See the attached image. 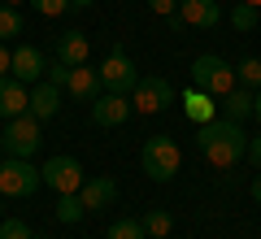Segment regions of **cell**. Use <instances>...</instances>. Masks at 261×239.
Returning <instances> with one entry per match:
<instances>
[{
    "mask_svg": "<svg viewBox=\"0 0 261 239\" xmlns=\"http://www.w3.org/2000/svg\"><path fill=\"white\" fill-rule=\"evenodd\" d=\"M196 144H200V156H205L214 170H235V161L248 152V135H244L240 122H231V118H214V122H205Z\"/></svg>",
    "mask_w": 261,
    "mask_h": 239,
    "instance_id": "cell-1",
    "label": "cell"
},
{
    "mask_svg": "<svg viewBox=\"0 0 261 239\" xmlns=\"http://www.w3.org/2000/svg\"><path fill=\"white\" fill-rule=\"evenodd\" d=\"M140 166H144V174H148L152 183H170V178L178 174V166H183V148L170 135H152V139H144V148H140Z\"/></svg>",
    "mask_w": 261,
    "mask_h": 239,
    "instance_id": "cell-2",
    "label": "cell"
},
{
    "mask_svg": "<svg viewBox=\"0 0 261 239\" xmlns=\"http://www.w3.org/2000/svg\"><path fill=\"white\" fill-rule=\"evenodd\" d=\"M235 83H240V78H235V65H231V61H222V57L205 52V57H196V61H192V87L209 92L214 100H222V96L231 92Z\"/></svg>",
    "mask_w": 261,
    "mask_h": 239,
    "instance_id": "cell-3",
    "label": "cell"
},
{
    "mask_svg": "<svg viewBox=\"0 0 261 239\" xmlns=\"http://www.w3.org/2000/svg\"><path fill=\"white\" fill-rule=\"evenodd\" d=\"M39 187H44L39 166H31L27 156H5V161H0V196L22 200V196H35Z\"/></svg>",
    "mask_w": 261,
    "mask_h": 239,
    "instance_id": "cell-4",
    "label": "cell"
},
{
    "mask_svg": "<svg viewBox=\"0 0 261 239\" xmlns=\"http://www.w3.org/2000/svg\"><path fill=\"white\" fill-rule=\"evenodd\" d=\"M0 144H5V152L9 156H35L39 144H44V135H39V118L35 113H22V118H9V126L0 130Z\"/></svg>",
    "mask_w": 261,
    "mask_h": 239,
    "instance_id": "cell-5",
    "label": "cell"
},
{
    "mask_svg": "<svg viewBox=\"0 0 261 239\" xmlns=\"http://www.w3.org/2000/svg\"><path fill=\"white\" fill-rule=\"evenodd\" d=\"M96 74H100V87H105V92H122V96H130V92H135V83H140V70H135V61H130L122 48H113V52L100 61V70H96Z\"/></svg>",
    "mask_w": 261,
    "mask_h": 239,
    "instance_id": "cell-6",
    "label": "cell"
},
{
    "mask_svg": "<svg viewBox=\"0 0 261 239\" xmlns=\"http://www.w3.org/2000/svg\"><path fill=\"white\" fill-rule=\"evenodd\" d=\"M39 178H44V187H53L57 196H70V192H79V187L87 183L83 166H79L74 156H53V161H44V166H39Z\"/></svg>",
    "mask_w": 261,
    "mask_h": 239,
    "instance_id": "cell-7",
    "label": "cell"
},
{
    "mask_svg": "<svg viewBox=\"0 0 261 239\" xmlns=\"http://www.w3.org/2000/svg\"><path fill=\"white\" fill-rule=\"evenodd\" d=\"M178 100V92L170 87V78H140L135 83V92H130V109L135 113H161L166 104H174Z\"/></svg>",
    "mask_w": 261,
    "mask_h": 239,
    "instance_id": "cell-8",
    "label": "cell"
},
{
    "mask_svg": "<svg viewBox=\"0 0 261 239\" xmlns=\"http://www.w3.org/2000/svg\"><path fill=\"white\" fill-rule=\"evenodd\" d=\"M130 118V96L122 92H100L92 100V122L96 126H122V122Z\"/></svg>",
    "mask_w": 261,
    "mask_h": 239,
    "instance_id": "cell-9",
    "label": "cell"
},
{
    "mask_svg": "<svg viewBox=\"0 0 261 239\" xmlns=\"http://www.w3.org/2000/svg\"><path fill=\"white\" fill-rule=\"evenodd\" d=\"M44 52L39 48H31V44H22V48H13V65H9V78H18V83H39L44 78Z\"/></svg>",
    "mask_w": 261,
    "mask_h": 239,
    "instance_id": "cell-10",
    "label": "cell"
},
{
    "mask_svg": "<svg viewBox=\"0 0 261 239\" xmlns=\"http://www.w3.org/2000/svg\"><path fill=\"white\" fill-rule=\"evenodd\" d=\"M178 22L183 26H218L222 22V9H218V0H178Z\"/></svg>",
    "mask_w": 261,
    "mask_h": 239,
    "instance_id": "cell-11",
    "label": "cell"
},
{
    "mask_svg": "<svg viewBox=\"0 0 261 239\" xmlns=\"http://www.w3.org/2000/svg\"><path fill=\"white\" fill-rule=\"evenodd\" d=\"M178 104H183L187 122H196V126H205V122L218 118V100H214L209 92H200V87H187V92L178 96Z\"/></svg>",
    "mask_w": 261,
    "mask_h": 239,
    "instance_id": "cell-12",
    "label": "cell"
},
{
    "mask_svg": "<svg viewBox=\"0 0 261 239\" xmlns=\"http://www.w3.org/2000/svg\"><path fill=\"white\" fill-rule=\"evenodd\" d=\"M96 87H100V74L92 70V65H70V74H65V92L74 96V100H83V104H92L96 96Z\"/></svg>",
    "mask_w": 261,
    "mask_h": 239,
    "instance_id": "cell-13",
    "label": "cell"
},
{
    "mask_svg": "<svg viewBox=\"0 0 261 239\" xmlns=\"http://www.w3.org/2000/svg\"><path fill=\"white\" fill-rule=\"evenodd\" d=\"M92 44H87V31H65L57 35V61L61 65H87Z\"/></svg>",
    "mask_w": 261,
    "mask_h": 239,
    "instance_id": "cell-14",
    "label": "cell"
},
{
    "mask_svg": "<svg viewBox=\"0 0 261 239\" xmlns=\"http://www.w3.org/2000/svg\"><path fill=\"white\" fill-rule=\"evenodd\" d=\"M252 104H257V92L252 87H244V83H235L231 92L222 96V118H231V122H244V118H252Z\"/></svg>",
    "mask_w": 261,
    "mask_h": 239,
    "instance_id": "cell-15",
    "label": "cell"
},
{
    "mask_svg": "<svg viewBox=\"0 0 261 239\" xmlns=\"http://www.w3.org/2000/svg\"><path fill=\"white\" fill-rule=\"evenodd\" d=\"M79 200H83V209H109L118 200V183L113 178H87L79 187Z\"/></svg>",
    "mask_w": 261,
    "mask_h": 239,
    "instance_id": "cell-16",
    "label": "cell"
},
{
    "mask_svg": "<svg viewBox=\"0 0 261 239\" xmlns=\"http://www.w3.org/2000/svg\"><path fill=\"white\" fill-rule=\"evenodd\" d=\"M22 113H31V92H27V83L5 78V92H0V118H22Z\"/></svg>",
    "mask_w": 261,
    "mask_h": 239,
    "instance_id": "cell-17",
    "label": "cell"
},
{
    "mask_svg": "<svg viewBox=\"0 0 261 239\" xmlns=\"http://www.w3.org/2000/svg\"><path fill=\"white\" fill-rule=\"evenodd\" d=\"M57 109H61V87H53L48 78L31 87V113H35L39 122H44V118H53Z\"/></svg>",
    "mask_w": 261,
    "mask_h": 239,
    "instance_id": "cell-18",
    "label": "cell"
},
{
    "mask_svg": "<svg viewBox=\"0 0 261 239\" xmlns=\"http://www.w3.org/2000/svg\"><path fill=\"white\" fill-rule=\"evenodd\" d=\"M140 222H144V230H148V239H170V230H174V218H170L166 209H148Z\"/></svg>",
    "mask_w": 261,
    "mask_h": 239,
    "instance_id": "cell-19",
    "label": "cell"
},
{
    "mask_svg": "<svg viewBox=\"0 0 261 239\" xmlns=\"http://www.w3.org/2000/svg\"><path fill=\"white\" fill-rule=\"evenodd\" d=\"M83 200H79V192L70 196H57V222H65V226H74V222H83Z\"/></svg>",
    "mask_w": 261,
    "mask_h": 239,
    "instance_id": "cell-20",
    "label": "cell"
},
{
    "mask_svg": "<svg viewBox=\"0 0 261 239\" xmlns=\"http://www.w3.org/2000/svg\"><path fill=\"white\" fill-rule=\"evenodd\" d=\"M105 239H148V230H144V222L140 218H118L109 226V235Z\"/></svg>",
    "mask_w": 261,
    "mask_h": 239,
    "instance_id": "cell-21",
    "label": "cell"
},
{
    "mask_svg": "<svg viewBox=\"0 0 261 239\" xmlns=\"http://www.w3.org/2000/svg\"><path fill=\"white\" fill-rule=\"evenodd\" d=\"M235 78H240L244 87H257L261 92V57H248V61L235 65Z\"/></svg>",
    "mask_w": 261,
    "mask_h": 239,
    "instance_id": "cell-22",
    "label": "cell"
},
{
    "mask_svg": "<svg viewBox=\"0 0 261 239\" xmlns=\"http://www.w3.org/2000/svg\"><path fill=\"white\" fill-rule=\"evenodd\" d=\"M22 35V13L13 5H0V39H13Z\"/></svg>",
    "mask_w": 261,
    "mask_h": 239,
    "instance_id": "cell-23",
    "label": "cell"
},
{
    "mask_svg": "<svg viewBox=\"0 0 261 239\" xmlns=\"http://www.w3.org/2000/svg\"><path fill=\"white\" fill-rule=\"evenodd\" d=\"M231 22H235V31H252V26H257V9H252V5H244V0H240V5H235V13H231Z\"/></svg>",
    "mask_w": 261,
    "mask_h": 239,
    "instance_id": "cell-24",
    "label": "cell"
},
{
    "mask_svg": "<svg viewBox=\"0 0 261 239\" xmlns=\"http://www.w3.org/2000/svg\"><path fill=\"white\" fill-rule=\"evenodd\" d=\"M0 239H35V235H31V226L22 218H5L0 222Z\"/></svg>",
    "mask_w": 261,
    "mask_h": 239,
    "instance_id": "cell-25",
    "label": "cell"
},
{
    "mask_svg": "<svg viewBox=\"0 0 261 239\" xmlns=\"http://www.w3.org/2000/svg\"><path fill=\"white\" fill-rule=\"evenodd\" d=\"M35 5V13H44V18H61L65 9H70V0H31Z\"/></svg>",
    "mask_w": 261,
    "mask_h": 239,
    "instance_id": "cell-26",
    "label": "cell"
},
{
    "mask_svg": "<svg viewBox=\"0 0 261 239\" xmlns=\"http://www.w3.org/2000/svg\"><path fill=\"white\" fill-rule=\"evenodd\" d=\"M65 74H70V65H61V61H53V65H44V78L53 87H65Z\"/></svg>",
    "mask_w": 261,
    "mask_h": 239,
    "instance_id": "cell-27",
    "label": "cell"
},
{
    "mask_svg": "<svg viewBox=\"0 0 261 239\" xmlns=\"http://www.w3.org/2000/svg\"><path fill=\"white\" fill-rule=\"evenodd\" d=\"M148 9L161 13V18H170V13H178V0H148Z\"/></svg>",
    "mask_w": 261,
    "mask_h": 239,
    "instance_id": "cell-28",
    "label": "cell"
},
{
    "mask_svg": "<svg viewBox=\"0 0 261 239\" xmlns=\"http://www.w3.org/2000/svg\"><path fill=\"white\" fill-rule=\"evenodd\" d=\"M9 65H13V52L5 48V39H0V78H9Z\"/></svg>",
    "mask_w": 261,
    "mask_h": 239,
    "instance_id": "cell-29",
    "label": "cell"
},
{
    "mask_svg": "<svg viewBox=\"0 0 261 239\" xmlns=\"http://www.w3.org/2000/svg\"><path fill=\"white\" fill-rule=\"evenodd\" d=\"M244 156H252V166L261 170V139H248V152H244Z\"/></svg>",
    "mask_w": 261,
    "mask_h": 239,
    "instance_id": "cell-30",
    "label": "cell"
},
{
    "mask_svg": "<svg viewBox=\"0 0 261 239\" xmlns=\"http://www.w3.org/2000/svg\"><path fill=\"white\" fill-rule=\"evenodd\" d=\"M96 0H70V9H92Z\"/></svg>",
    "mask_w": 261,
    "mask_h": 239,
    "instance_id": "cell-31",
    "label": "cell"
},
{
    "mask_svg": "<svg viewBox=\"0 0 261 239\" xmlns=\"http://www.w3.org/2000/svg\"><path fill=\"white\" fill-rule=\"evenodd\" d=\"M252 200L261 204V174H257V183H252Z\"/></svg>",
    "mask_w": 261,
    "mask_h": 239,
    "instance_id": "cell-32",
    "label": "cell"
},
{
    "mask_svg": "<svg viewBox=\"0 0 261 239\" xmlns=\"http://www.w3.org/2000/svg\"><path fill=\"white\" fill-rule=\"evenodd\" d=\"M252 118L261 122V92H257V104H252Z\"/></svg>",
    "mask_w": 261,
    "mask_h": 239,
    "instance_id": "cell-33",
    "label": "cell"
},
{
    "mask_svg": "<svg viewBox=\"0 0 261 239\" xmlns=\"http://www.w3.org/2000/svg\"><path fill=\"white\" fill-rule=\"evenodd\" d=\"M244 5H252V9H261V0H244Z\"/></svg>",
    "mask_w": 261,
    "mask_h": 239,
    "instance_id": "cell-34",
    "label": "cell"
},
{
    "mask_svg": "<svg viewBox=\"0 0 261 239\" xmlns=\"http://www.w3.org/2000/svg\"><path fill=\"white\" fill-rule=\"evenodd\" d=\"M5 5H22V0H5Z\"/></svg>",
    "mask_w": 261,
    "mask_h": 239,
    "instance_id": "cell-35",
    "label": "cell"
},
{
    "mask_svg": "<svg viewBox=\"0 0 261 239\" xmlns=\"http://www.w3.org/2000/svg\"><path fill=\"white\" fill-rule=\"evenodd\" d=\"M0 92H5V78H0Z\"/></svg>",
    "mask_w": 261,
    "mask_h": 239,
    "instance_id": "cell-36",
    "label": "cell"
},
{
    "mask_svg": "<svg viewBox=\"0 0 261 239\" xmlns=\"http://www.w3.org/2000/svg\"><path fill=\"white\" fill-rule=\"evenodd\" d=\"M0 209H5V196H0Z\"/></svg>",
    "mask_w": 261,
    "mask_h": 239,
    "instance_id": "cell-37",
    "label": "cell"
},
{
    "mask_svg": "<svg viewBox=\"0 0 261 239\" xmlns=\"http://www.w3.org/2000/svg\"><path fill=\"white\" fill-rule=\"evenodd\" d=\"M257 18H261V9H257Z\"/></svg>",
    "mask_w": 261,
    "mask_h": 239,
    "instance_id": "cell-38",
    "label": "cell"
}]
</instances>
